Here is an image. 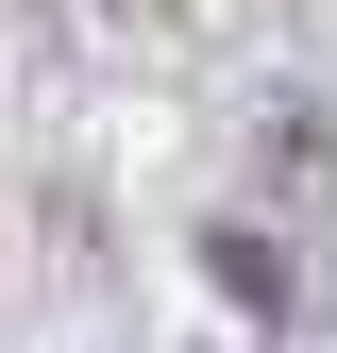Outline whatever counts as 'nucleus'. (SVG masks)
<instances>
[{
  "mask_svg": "<svg viewBox=\"0 0 337 353\" xmlns=\"http://www.w3.org/2000/svg\"><path fill=\"white\" fill-rule=\"evenodd\" d=\"M253 202H270L287 252L337 270V135H320V118H270V135H253Z\"/></svg>",
  "mask_w": 337,
  "mask_h": 353,
  "instance_id": "f257e3e1",
  "label": "nucleus"
}]
</instances>
